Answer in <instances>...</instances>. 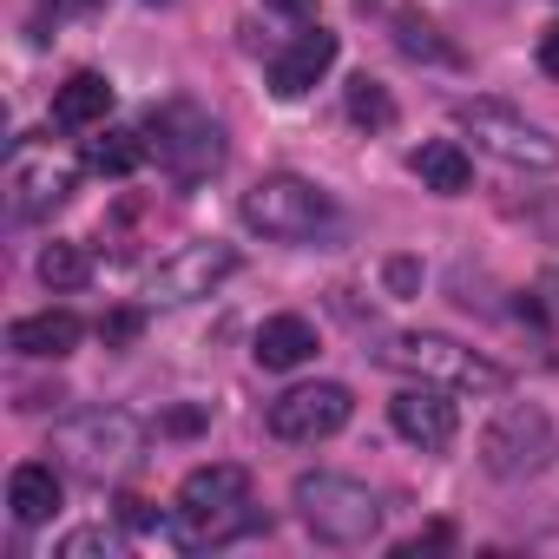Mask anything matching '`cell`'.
I'll use <instances>...</instances> for the list:
<instances>
[{"label": "cell", "instance_id": "f1b7e54d", "mask_svg": "<svg viewBox=\"0 0 559 559\" xmlns=\"http://www.w3.org/2000/svg\"><path fill=\"white\" fill-rule=\"evenodd\" d=\"M198 421H204V415H198V408H178V415H171V421H165V428H171V435H191V428H198Z\"/></svg>", "mask_w": 559, "mask_h": 559}, {"label": "cell", "instance_id": "7c38bea8", "mask_svg": "<svg viewBox=\"0 0 559 559\" xmlns=\"http://www.w3.org/2000/svg\"><path fill=\"white\" fill-rule=\"evenodd\" d=\"M454 389H441V382H415V389H402L395 402H389V421H395V435L402 441H415L421 454H441L454 435H461V415H454V402H448Z\"/></svg>", "mask_w": 559, "mask_h": 559}, {"label": "cell", "instance_id": "5bb4252c", "mask_svg": "<svg viewBox=\"0 0 559 559\" xmlns=\"http://www.w3.org/2000/svg\"><path fill=\"white\" fill-rule=\"evenodd\" d=\"M80 336H86V323L73 310H40V317H14L8 323V349L27 356V362H60V356L80 349Z\"/></svg>", "mask_w": 559, "mask_h": 559}, {"label": "cell", "instance_id": "9c48e42d", "mask_svg": "<svg viewBox=\"0 0 559 559\" xmlns=\"http://www.w3.org/2000/svg\"><path fill=\"white\" fill-rule=\"evenodd\" d=\"M349 415H356V395H349L343 382H304V389H284V395L270 402L263 428H270L276 441H290V448H317V441L343 435Z\"/></svg>", "mask_w": 559, "mask_h": 559}, {"label": "cell", "instance_id": "52a82bcc", "mask_svg": "<svg viewBox=\"0 0 559 559\" xmlns=\"http://www.w3.org/2000/svg\"><path fill=\"white\" fill-rule=\"evenodd\" d=\"M454 126H461L480 152H493L500 165H520V171H559V139H552L546 126H533L526 112L500 106V99H467V106H454Z\"/></svg>", "mask_w": 559, "mask_h": 559}, {"label": "cell", "instance_id": "83f0119b", "mask_svg": "<svg viewBox=\"0 0 559 559\" xmlns=\"http://www.w3.org/2000/svg\"><path fill=\"white\" fill-rule=\"evenodd\" d=\"M415 276H421V270H415L408 257H402V263H389V284H395V297H408V290H415Z\"/></svg>", "mask_w": 559, "mask_h": 559}, {"label": "cell", "instance_id": "ffe728a7", "mask_svg": "<svg viewBox=\"0 0 559 559\" xmlns=\"http://www.w3.org/2000/svg\"><path fill=\"white\" fill-rule=\"evenodd\" d=\"M395 47L408 53V60H435V67H461V53L435 34V21H421V14H395Z\"/></svg>", "mask_w": 559, "mask_h": 559}, {"label": "cell", "instance_id": "cb8c5ba5", "mask_svg": "<svg viewBox=\"0 0 559 559\" xmlns=\"http://www.w3.org/2000/svg\"><path fill=\"white\" fill-rule=\"evenodd\" d=\"M139 336H145V310H106L99 317V343L106 349H132Z\"/></svg>", "mask_w": 559, "mask_h": 559}, {"label": "cell", "instance_id": "e0dca14e", "mask_svg": "<svg viewBox=\"0 0 559 559\" xmlns=\"http://www.w3.org/2000/svg\"><path fill=\"white\" fill-rule=\"evenodd\" d=\"M106 112H112V86H106L99 73H73V80L53 93V126H67V132H99Z\"/></svg>", "mask_w": 559, "mask_h": 559}, {"label": "cell", "instance_id": "ba28073f", "mask_svg": "<svg viewBox=\"0 0 559 559\" xmlns=\"http://www.w3.org/2000/svg\"><path fill=\"white\" fill-rule=\"evenodd\" d=\"M552 448H559V435H552L546 408L507 402V408L487 421V435H480V467H487L493 480H526V474H539V467L552 461Z\"/></svg>", "mask_w": 559, "mask_h": 559}, {"label": "cell", "instance_id": "d4e9b609", "mask_svg": "<svg viewBox=\"0 0 559 559\" xmlns=\"http://www.w3.org/2000/svg\"><path fill=\"white\" fill-rule=\"evenodd\" d=\"M539 73H546V80H559V27H546V34H539Z\"/></svg>", "mask_w": 559, "mask_h": 559}, {"label": "cell", "instance_id": "484cf974", "mask_svg": "<svg viewBox=\"0 0 559 559\" xmlns=\"http://www.w3.org/2000/svg\"><path fill=\"white\" fill-rule=\"evenodd\" d=\"M435 546H448V526H428L421 539H408V546H402V559H421V552H435Z\"/></svg>", "mask_w": 559, "mask_h": 559}, {"label": "cell", "instance_id": "4fadbf2b", "mask_svg": "<svg viewBox=\"0 0 559 559\" xmlns=\"http://www.w3.org/2000/svg\"><path fill=\"white\" fill-rule=\"evenodd\" d=\"M330 67H336V34L310 21V27H304L284 53L270 60V93H276V99H304V93H310Z\"/></svg>", "mask_w": 559, "mask_h": 559}, {"label": "cell", "instance_id": "8992f818", "mask_svg": "<svg viewBox=\"0 0 559 559\" xmlns=\"http://www.w3.org/2000/svg\"><path fill=\"white\" fill-rule=\"evenodd\" d=\"M145 145H152V158H158L178 185H198V178H211V171L224 165V126H217L204 106H191V99L152 106Z\"/></svg>", "mask_w": 559, "mask_h": 559}, {"label": "cell", "instance_id": "ac0fdd59", "mask_svg": "<svg viewBox=\"0 0 559 559\" xmlns=\"http://www.w3.org/2000/svg\"><path fill=\"white\" fill-rule=\"evenodd\" d=\"M408 165H415V178H421L428 191H441V198H461V191L474 185V158H467L454 139H435V145H421Z\"/></svg>", "mask_w": 559, "mask_h": 559}, {"label": "cell", "instance_id": "2e32d148", "mask_svg": "<svg viewBox=\"0 0 559 559\" xmlns=\"http://www.w3.org/2000/svg\"><path fill=\"white\" fill-rule=\"evenodd\" d=\"M257 369H304L310 356H317V330H310V317H270L263 330H257Z\"/></svg>", "mask_w": 559, "mask_h": 559}, {"label": "cell", "instance_id": "d6986e66", "mask_svg": "<svg viewBox=\"0 0 559 559\" xmlns=\"http://www.w3.org/2000/svg\"><path fill=\"white\" fill-rule=\"evenodd\" d=\"M145 158H152L145 132H106V126H99V139H86V171H106V178H132Z\"/></svg>", "mask_w": 559, "mask_h": 559}, {"label": "cell", "instance_id": "277c9868", "mask_svg": "<svg viewBox=\"0 0 559 559\" xmlns=\"http://www.w3.org/2000/svg\"><path fill=\"white\" fill-rule=\"evenodd\" d=\"M243 224L276 237V243H317L323 230H336V204L317 178H297V171H270L243 191Z\"/></svg>", "mask_w": 559, "mask_h": 559}, {"label": "cell", "instance_id": "44dd1931", "mask_svg": "<svg viewBox=\"0 0 559 559\" xmlns=\"http://www.w3.org/2000/svg\"><path fill=\"white\" fill-rule=\"evenodd\" d=\"M86 276H93V257L80 243H47L40 250V284L47 290H60V297L67 290H86Z\"/></svg>", "mask_w": 559, "mask_h": 559}, {"label": "cell", "instance_id": "5b68a950", "mask_svg": "<svg viewBox=\"0 0 559 559\" xmlns=\"http://www.w3.org/2000/svg\"><path fill=\"white\" fill-rule=\"evenodd\" d=\"M139 448H145V428H139V415H126V408H80V415H67V421L53 428V454H60L73 474H86V480L126 474V467L139 461Z\"/></svg>", "mask_w": 559, "mask_h": 559}, {"label": "cell", "instance_id": "4dcf8cb0", "mask_svg": "<svg viewBox=\"0 0 559 559\" xmlns=\"http://www.w3.org/2000/svg\"><path fill=\"white\" fill-rule=\"evenodd\" d=\"M67 8H80V14H86V8H99V0H67Z\"/></svg>", "mask_w": 559, "mask_h": 559}, {"label": "cell", "instance_id": "3957f363", "mask_svg": "<svg viewBox=\"0 0 559 559\" xmlns=\"http://www.w3.org/2000/svg\"><path fill=\"white\" fill-rule=\"evenodd\" d=\"M376 356H382L389 369H402V376H415V382H441V389H454V395H500V389H507V369H500V362H487L480 349H467V343H454V336H441V330H402V336H389Z\"/></svg>", "mask_w": 559, "mask_h": 559}, {"label": "cell", "instance_id": "4316f807", "mask_svg": "<svg viewBox=\"0 0 559 559\" xmlns=\"http://www.w3.org/2000/svg\"><path fill=\"white\" fill-rule=\"evenodd\" d=\"M263 8H276V14H290V21H317V0H263Z\"/></svg>", "mask_w": 559, "mask_h": 559}, {"label": "cell", "instance_id": "7a4b0ae2", "mask_svg": "<svg viewBox=\"0 0 559 559\" xmlns=\"http://www.w3.org/2000/svg\"><path fill=\"white\" fill-rule=\"evenodd\" d=\"M290 500H297V520L310 526V539H323V546H369L382 533V500L356 474H330V467L297 474Z\"/></svg>", "mask_w": 559, "mask_h": 559}, {"label": "cell", "instance_id": "8fae6325", "mask_svg": "<svg viewBox=\"0 0 559 559\" xmlns=\"http://www.w3.org/2000/svg\"><path fill=\"white\" fill-rule=\"evenodd\" d=\"M67 198H73V165L53 158V152L21 145L14 165H8V211L14 217H53Z\"/></svg>", "mask_w": 559, "mask_h": 559}, {"label": "cell", "instance_id": "f546056e", "mask_svg": "<svg viewBox=\"0 0 559 559\" xmlns=\"http://www.w3.org/2000/svg\"><path fill=\"white\" fill-rule=\"evenodd\" d=\"M539 297H546V304H552V317H559V270H546V276H539Z\"/></svg>", "mask_w": 559, "mask_h": 559}, {"label": "cell", "instance_id": "9a60e30c", "mask_svg": "<svg viewBox=\"0 0 559 559\" xmlns=\"http://www.w3.org/2000/svg\"><path fill=\"white\" fill-rule=\"evenodd\" d=\"M60 500H67V487H60L53 461H21V467L8 474V507H14V520H21V526L53 520V513H60Z\"/></svg>", "mask_w": 559, "mask_h": 559}, {"label": "cell", "instance_id": "7402d4cb", "mask_svg": "<svg viewBox=\"0 0 559 559\" xmlns=\"http://www.w3.org/2000/svg\"><path fill=\"white\" fill-rule=\"evenodd\" d=\"M53 552H60V559H119V552H126V520H119V526H80V533H67Z\"/></svg>", "mask_w": 559, "mask_h": 559}, {"label": "cell", "instance_id": "30bf717a", "mask_svg": "<svg viewBox=\"0 0 559 559\" xmlns=\"http://www.w3.org/2000/svg\"><path fill=\"white\" fill-rule=\"evenodd\" d=\"M237 270V250L230 243H217V237H204V243H185V250H171L158 270H152V297L158 304H198V297H211L224 276Z\"/></svg>", "mask_w": 559, "mask_h": 559}, {"label": "cell", "instance_id": "6da1fadb", "mask_svg": "<svg viewBox=\"0 0 559 559\" xmlns=\"http://www.w3.org/2000/svg\"><path fill=\"white\" fill-rule=\"evenodd\" d=\"M178 552H198V546H230L243 533L263 526V513L250 507V474L237 461H211V467H191L185 487H178Z\"/></svg>", "mask_w": 559, "mask_h": 559}, {"label": "cell", "instance_id": "603a6c76", "mask_svg": "<svg viewBox=\"0 0 559 559\" xmlns=\"http://www.w3.org/2000/svg\"><path fill=\"white\" fill-rule=\"evenodd\" d=\"M349 119L369 126V132H389V126H395V99L362 73V80H349Z\"/></svg>", "mask_w": 559, "mask_h": 559}]
</instances>
